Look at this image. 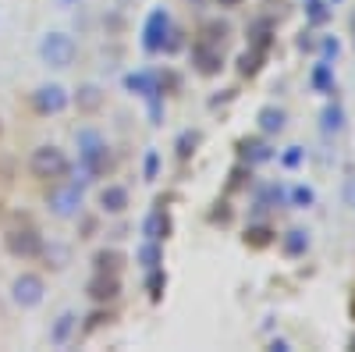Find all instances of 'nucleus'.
Segmentation results:
<instances>
[{
  "instance_id": "nucleus-1",
  "label": "nucleus",
  "mask_w": 355,
  "mask_h": 352,
  "mask_svg": "<svg viewBox=\"0 0 355 352\" xmlns=\"http://www.w3.org/2000/svg\"><path fill=\"white\" fill-rule=\"evenodd\" d=\"M36 50H40V61H43L46 68H57V72L71 68L75 57H78V43H75L68 33H46Z\"/></svg>"
},
{
  "instance_id": "nucleus-2",
  "label": "nucleus",
  "mask_w": 355,
  "mask_h": 352,
  "mask_svg": "<svg viewBox=\"0 0 355 352\" xmlns=\"http://www.w3.org/2000/svg\"><path fill=\"white\" fill-rule=\"evenodd\" d=\"M75 142H78V160L100 178V174L110 167V150H107L103 135L96 128H78L75 132Z\"/></svg>"
},
{
  "instance_id": "nucleus-3",
  "label": "nucleus",
  "mask_w": 355,
  "mask_h": 352,
  "mask_svg": "<svg viewBox=\"0 0 355 352\" xmlns=\"http://www.w3.org/2000/svg\"><path fill=\"white\" fill-rule=\"evenodd\" d=\"M28 171H33L36 178H61L68 171V157H64L61 146H53V142L36 146L33 157H28Z\"/></svg>"
},
{
  "instance_id": "nucleus-4",
  "label": "nucleus",
  "mask_w": 355,
  "mask_h": 352,
  "mask_svg": "<svg viewBox=\"0 0 355 352\" xmlns=\"http://www.w3.org/2000/svg\"><path fill=\"white\" fill-rule=\"evenodd\" d=\"M46 210H50L53 217H61V221L78 217V214H82V189L71 185V182L50 189V196H46Z\"/></svg>"
},
{
  "instance_id": "nucleus-5",
  "label": "nucleus",
  "mask_w": 355,
  "mask_h": 352,
  "mask_svg": "<svg viewBox=\"0 0 355 352\" xmlns=\"http://www.w3.org/2000/svg\"><path fill=\"white\" fill-rule=\"evenodd\" d=\"M43 296H46V285H43L40 274H18V278L11 281V299H15V306H21V310H36V306L43 303Z\"/></svg>"
},
{
  "instance_id": "nucleus-6",
  "label": "nucleus",
  "mask_w": 355,
  "mask_h": 352,
  "mask_svg": "<svg viewBox=\"0 0 355 352\" xmlns=\"http://www.w3.org/2000/svg\"><path fill=\"white\" fill-rule=\"evenodd\" d=\"M167 36H171V18H167V11H164V8L150 11V18H146V25H142V47H146V53H160L164 43H167Z\"/></svg>"
},
{
  "instance_id": "nucleus-7",
  "label": "nucleus",
  "mask_w": 355,
  "mask_h": 352,
  "mask_svg": "<svg viewBox=\"0 0 355 352\" xmlns=\"http://www.w3.org/2000/svg\"><path fill=\"white\" fill-rule=\"evenodd\" d=\"M8 253L11 256H21V260H33L43 253V235L36 228H11L8 231Z\"/></svg>"
},
{
  "instance_id": "nucleus-8",
  "label": "nucleus",
  "mask_w": 355,
  "mask_h": 352,
  "mask_svg": "<svg viewBox=\"0 0 355 352\" xmlns=\"http://www.w3.org/2000/svg\"><path fill=\"white\" fill-rule=\"evenodd\" d=\"M68 103H71L68 90H64V85H57V82H46V85H40V90L33 93V107L40 114H61Z\"/></svg>"
},
{
  "instance_id": "nucleus-9",
  "label": "nucleus",
  "mask_w": 355,
  "mask_h": 352,
  "mask_svg": "<svg viewBox=\"0 0 355 352\" xmlns=\"http://www.w3.org/2000/svg\"><path fill=\"white\" fill-rule=\"evenodd\" d=\"M117 292H121V281H117V274H103V271H96V278L89 281V299H96V303H110V299H117Z\"/></svg>"
},
{
  "instance_id": "nucleus-10",
  "label": "nucleus",
  "mask_w": 355,
  "mask_h": 352,
  "mask_svg": "<svg viewBox=\"0 0 355 352\" xmlns=\"http://www.w3.org/2000/svg\"><path fill=\"white\" fill-rule=\"evenodd\" d=\"M256 121H259V132H263V135H281V132L288 128V114H284L281 107H274V103H266V107L256 114Z\"/></svg>"
},
{
  "instance_id": "nucleus-11",
  "label": "nucleus",
  "mask_w": 355,
  "mask_h": 352,
  "mask_svg": "<svg viewBox=\"0 0 355 352\" xmlns=\"http://www.w3.org/2000/svg\"><path fill=\"white\" fill-rule=\"evenodd\" d=\"M100 210L103 214H125L128 210V189L125 185H103L100 189Z\"/></svg>"
},
{
  "instance_id": "nucleus-12",
  "label": "nucleus",
  "mask_w": 355,
  "mask_h": 352,
  "mask_svg": "<svg viewBox=\"0 0 355 352\" xmlns=\"http://www.w3.org/2000/svg\"><path fill=\"white\" fill-rule=\"evenodd\" d=\"M192 65H196L202 75H217V72H220V50L210 47V43L192 47Z\"/></svg>"
},
{
  "instance_id": "nucleus-13",
  "label": "nucleus",
  "mask_w": 355,
  "mask_h": 352,
  "mask_svg": "<svg viewBox=\"0 0 355 352\" xmlns=\"http://www.w3.org/2000/svg\"><path fill=\"white\" fill-rule=\"evenodd\" d=\"M75 107H78V110H85V114L100 110V107H103V90H100L96 82L78 85V90H75Z\"/></svg>"
},
{
  "instance_id": "nucleus-14",
  "label": "nucleus",
  "mask_w": 355,
  "mask_h": 352,
  "mask_svg": "<svg viewBox=\"0 0 355 352\" xmlns=\"http://www.w3.org/2000/svg\"><path fill=\"white\" fill-rule=\"evenodd\" d=\"M309 246H313V239H309L306 228H291V231H284V239H281L284 256H306Z\"/></svg>"
},
{
  "instance_id": "nucleus-15",
  "label": "nucleus",
  "mask_w": 355,
  "mask_h": 352,
  "mask_svg": "<svg viewBox=\"0 0 355 352\" xmlns=\"http://www.w3.org/2000/svg\"><path fill=\"white\" fill-rule=\"evenodd\" d=\"M142 235H146V239H157V242H164L167 235H171V217H167L164 210H153L150 217L142 221Z\"/></svg>"
},
{
  "instance_id": "nucleus-16",
  "label": "nucleus",
  "mask_w": 355,
  "mask_h": 352,
  "mask_svg": "<svg viewBox=\"0 0 355 352\" xmlns=\"http://www.w3.org/2000/svg\"><path fill=\"white\" fill-rule=\"evenodd\" d=\"M75 328H78V317H75L71 310H64L61 317L53 320V328H50V342H53V345H64V342L71 338V331H75Z\"/></svg>"
},
{
  "instance_id": "nucleus-17",
  "label": "nucleus",
  "mask_w": 355,
  "mask_h": 352,
  "mask_svg": "<svg viewBox=\"0 0 355 352\" xmlns=\"http://www.w3.org/2000/svg\"><path fill=\"white\" fill-rule=\"evenodd\" d=\"M125 85H128L132 93L146 97V100H150V97H160V90H157V78H153L150 72H135V75H128V78H125Z\"/></svg>"
},
{
  "instance_id": "nucleus-18",
  "label": "nucleus",
  "mask_w": 355,
  "mask_h": 352,
  "mask_svg": "<svg viewBox=\"0 0 355 352\" xmlns=\"http://www.w3.org/2000/svg\"><path fill=\"white\" fill-rule=\"evenodd\" d=\"M309 85L316 93H334V65L331 61H320L309 75Z\"/></svg>"
},
{
  "instance_id": "nucleus-19",
  "label": "nucleus",
  "mask_w": 355,
  "mask_h": 352,
  "mask_svg": "<svg viewBox=\"0 0 355 352\" xmlns=\"http://www.w3.org/2000/svg\"><path fill=\"white\" fill-rule=\"evenodd\" d=\"M135 260L142 263L146 271H150V267H160V263H164V249H160V242H157V239H146V242L135 249Z\"/></svg>"
},
{
  "instance_id": "nucleus-20",
  "label": "nucleus",
  "mask_w": 355,
  "mask_h": 352,
  "mask_svg": "<svg viewBox=\"0 0 355 352\" xmlns=\"http://www.w3.org/2000/svg\"><path fill=\"white\" fill-rule=\"evenodd\" d=\"M323 135H338L341 128H345V110H341V103H327L323 107Z\"/></svg>"
},
{
  "instance_id": "nucleus-21",
  "label": "nucleus",
  "mask_w": 355,
  "mask_h": 352,
  "mask_svg": "<svg viewBox=\"0 0 355 352\" xmlns=\"http://www.w3.org/2000/svg\"><path fill=\"white\" fill-rule=\"evenodd\" d=\"M242 157H245L249 164H266V160L274 157V150H270L266 142H259V139H245V142H242Z\"/></svg>"
},
{
  "instance_id": "nucleus-22",
  "label": "nucleus",
  "mask_w": 355,
  "mask_h": 352,
  "mask_svg": "<svg viewBox=\"0 0 355 352\" xmlns=\"http://www.w3.org/2000/svg\"><path fill=\"white\" fill-rule=\"evenodd\" d=\"M96 271H103V274H117V271H121V253L100 249V253H96Z\"/></svg>"
},
{
  "instance_id": "nucleus-23",
  "label": "nucleus",
  "mask_w": 355,
  "mask_h": 352,
  "mask_svg": "<svg viewBox=\"0 0 355 352\" xmlns=\"http://www.w3.org/2000/svg\"><path fill=\"white\" fill-rule=\"evenodd\" d=\"M288 203H291V207H299V210H306V207H313V203H316V192L309 185H295L288 192Z\"/></svg>"
},
{
  "instance_id": "nucleus-24",
  "label": "nucleus",
  "mask_w": 355,
  "mask_h": 352,
  "mask_svg": "<svg viewBox=\"0 0 355 352\" xmlns=\"http://www.w3.org/2000/svg\"><path fill=\"white\" fill-rule=\"evenodd\" d=\"M146 288H150V299H160L167 288V274L160 267H150V278H146Z\"/></svg>"
},
{
  "instance_id": "nucleus-25",
  "label": "nucleus",
  "mask_w": 355,
  "mask_h": 352,
  "mask_svg": "<svg viewBox=\"0 0 355 352\" xmlns=\"http://www.w3.org/2000/svg\"><path fill=\"white\" fill-rule=\"evenodd\" d=\"M270 239H274V231H270V228H263V224H256V228H249V231H245V242H249V246H256V249L270 246Z\"/></svg>"
},
{
  "instance_id": "nucleus-26",
  "label": "nucleus",
  "mask_w": 355,
  "mask_h": 352,
  "mask_svg": "<svg viewBox=\"0 0 355 352\" xmlns=\"http://www.w3.org/2000/svg\"><path fill=\"white\" fill-rule=\"evenodd\" d=\"M306 11H309V22H313V25H323V22L331 18L327 0H306Z\"/></svg>"
},
{
  "instance_id": "nucleus-27",
  "label": "nucleus",
  "mask_w": 355,
  "mask_h": 352,
  "mask_svg": "<svg viewBox=\"0 0 355 352\" xmlns=\"http://www.w3.org/2000/svg\"><path fill=\"white\" fill-rule=\"evenodd\" d=\"M157 167H160V153H157V150H146V164H142L146 182H153V178H157Z\"/></svg>"
},
{
  "instance_id": "nucleus-28",
  "label": "nucleus",
  "mask_w": 355,
  "mask_h": 352,
  "mask_svg": "<svg viewBox=\"0 0 355 352\" xmlns=\"http://www.w3.org/2000/svg\"><path fill=\"white\" fill-rule=\"evenodd\" d=\"M302 157H306L302 146H288V153L281 157V164H284V167H299V164H302Z\"/></svg>"
},
{
  "instance_id": "nucleus-29",
  "label": "nucleus",
  "mask_w": 355,
  "mask_h": 352,
  "mask_svg": "<svg viewBox=\"0 0 355 352\" xmlns=\"http://www.w3.org/2000/svg\"><path fill=\"white\" fill-rule=\"evenodd\" d=\"M196 142H199V135H196V132H185L182 139H178V157H189Z\"/></svg>"
},
{
  "instance_id": "nucleus-30",
  "label": "nucleus",
  "mask_w": 355,
  "mask_h": 352,
  "mask_svg": "<svg viewBox=\"0 0 355 352\" xmlns=\"http://www.w3.org/2000/svg\"><path fill=\"white\" fill-rule=\"evenodd\" d=\"M256 68H259V57H256V53H242L239 72H242V75H256Z\"/></svg>"
},
{
  "instance_id": "nucleus-31",
  "label": "nucleus",
  "mask_w": 355,
  "mask_h": 352,
  "mask_svg": "<svg viewBox=\"0 0 355 352\" xmlns=\"http://www.w3.org/2000/svg\"><path fill=\"white\" fill-rule=\"evenodd\" d=\"M46 253H53V267H57V271H61L64 263H68V249H64V246H50Z\"/></svg>"
},
{
  "instance_id": "nucleus-32",
  "label": "nucleus",
  "mask_w": 355,
  "mask_h": 352,
  "mask_svg": "<svg viewBox=\"0 0 355 352\" xmlns=\"http://www.w3.org/2000/svg\"><path fill=\"white\" fill-rule=\"evenodd\" d=\"M341 196H345V203H348V207L355 210V174H352V178H345V189H341Z\"/></svg>"
},
{
  "instance_id": "nucleus-33",
  "label": "nucleus",
  "mask_w": 355,
  "mask_h": 352,
  "mask_svg": "<svg viewBox=\"0 0 355 352\" xmlns=\"http://www.w3.org/2000/svg\"><path fill=\"white\" fill-rule=\"evenodd\" d=\"M338 40H323V61H331V57H338Z\"/></svg>"
},
{
  "instance_id": "nucleus-34",
  "label": "nucleus",
  "mask_w": 355,
  "mask_h": 352,
  "mask_svg": "<svg viewBox=\"0 0 355 352\" xmlns=\"http://www.w3.org/2000/svg\"><path fill=\"white\" fill-rule=\"evenodd\" d=\"M78 4H82V0H53V8H61V11H71Z\"/></svg>"
},
{
  "instance_id": "nucleus-35",
  "label": "nucleus",
  "mask_w": 355,
  "mask_h": 352,
  "mask_svg": "<svg viewBox=\"0 0 355 352\" xmlns=\"http://www.w3.org/2000/svg\"><path fill=\"white\" fill-rule=\"evenodd\" d=\"M270 349H274V352H288L291 345H288V338H274V342H270Z\"/></svg>"
},
{
  "instance_id": "nucleus-36",
  "label": "nucleus",
  "mask_w": 355,
  "mask_h": 352,
  "mask_svg": "<svg viewBox=\"0 0 355 352\" xmlns=\"http://www.w3.org/2000/svg\"><path fill=\"white\" fill-rule=\"evenodd\" d=\"M220 4H227V8H231V4H239V0H220Z\"/></svg>"
},
{
  "instance_id": "nucleus-37",
  "label": "nucleus",
  "mask_w": 355,
  "mask_h": 352,
  "mask_svg": "<svg viewBox=\"0 0 355 352\" xmlns=\"http://www.w3.org/2000/svg\"><path fill=\"white\" fill-rule=\"evenodd\" d=\"M352 28H355V15H352Z\"/></svg>"
},
{
  "instance_id": "nucleus-38",
  "label": "nucleus",
  "mask_w": 355,
  "mask_h": 352,
  "mask_svg": "<svg viewBox=\"0 0 355 352\" xmlns=\"http://www.w3.org/2000/svg\"><path fill=\"white\" fill-rule=\"evenodd\" d=\"M331 4H341V0H331Z\"/></svg>"
},
{
  "instance_id": "nucleus-39",
  "label": "nucleus",
  "mask_w": 355,
  "mask_h": 352,
  "mask_svg": "<svg viewBox=\"0 0 355 352\" xmlns=\"http://www.w3.org/2000/svg\"><path fill=\"white\" fill-rule=\"evenodd\" d=\"M0 128H4V125H0Z\"/></svg>"
},
{
  "instance_id": "nucleus-40",
  "label": "nucleus",
  "mask_w": 355,
  "mask_h": 352,
  "mask_svg": "<svg viewBox=\"0 0 355 352\" xmlns=\"http://www.w3.org/2000/svg\"><path fill=\"white\" fill-rule=\"evenodd\" d=\"M352 310H355V306H352Z\"/></svg>"
}]
</instances>
